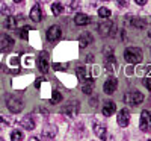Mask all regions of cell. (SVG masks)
Masks as SVG:
<instances>
[{
	"mask_svg": "<svg viewBox=\"0 0 151 141\" xmlns=\"http://www.w3.org/2000/svg\"><path fill=\"white\" fill-rule=\"evenodd\" d=\"M104 67H106V70L110 71V73L116 70L118 64H116V59H115V56H113L112 53H107V55L104 56Z\"/></svg>",
	"mask_w": 151,
	"mask_h": 141,
	"instance_id": "7c38bea8",
	"label": "cell"
},
{
	"mask_svg": "<svg viewBox=\"0 0 151 141\" xmlns=\"http://www.w3.org/2000/svg\"><path fill=\"white\" fill-rule=\"evenodd\" d=\"M148 36H150V38H151V31H150V32H148Z\"/></svg>",
	"mask_w": 151,
	"mask_h": 141,
	"instance_id": "74e56055",
	"label": "cell"
},
{
	"mask_svg": "<svg viewBox=\"0 0 151 141\" xmlns=\"http://www.w3.org/2000/svg\"><path fill=\"white\" fill-rule=\"evenodd\" d=\"M79 43H80V46L82 47H88L91 43H92V35L89 33V32H85V33H82L80 35V38H79Z\"/></svg>",
	"mask_w": 151,
	"mask_h": 141,
	"instance_id": "d6986e66",
	"label": "cell"
},
{
	"mask_svg": "<svg viewBox=\"0 0 151 141\" xmlns=\"http://www.w3.org/2000/svg\"><path fill=\"white\" fill-rule=\"evenodd\" d=\"M130 23H132V26H134V28H137V29H144V28L147 26V20L139 18V17H133V18L130 20Z\"/></svg>",
	"mask_w": 151,
	"mask_h": 141,
	"instance_id": "7402d4cb",
	"label": "cell"
},
{
	"mask_svg": "<svg viewBox=\"0 0 151 141\" xmlns=\"http://www.w3.org/2000/svg\"><path fill=\"white\" fill-rule=\"evenodd\" d=\"M42 17H44V14H42L41 6H40V5H35V6L32 8V11H30V18H32L33 21H41Z\"/></svg>",
	"mask_w": 151,
	"mask_h": 141,
	"instance_id": "ac0fdd59",
	"label": "cell"
},
{
	"mask_svg": "<svg viewBox=\"0 0 151 141\" xmlns=\"http://www.w3.org/2000/svg\"><path fill=\"white\" fill-rule=\"evenodd\" d=\"M6 106L12 114H18L23 111V102L17 99L15 96H8L6 97Z\"/></svg>",
	"mask_w": 151,
	"mask_h": 141,
	"instance_id": "7a4b0ae2",
	"label": "cell"
},
{
	"mask_svg": "<svg viewBox=\"0 0 151 141\" xmlns=\"http://www.w3.org/2000/svg\"><path fill=\"white\" fill-rule=\"evenodd\" d=\"M60 36H62V31H60L59 26H56V24H55V26L48 28V31H47V40L48 41L55 43V41L60 40Z\"/></svg>",
	"mask_w": 151,
	"mask_h": 141,
	"instance_id": "9c48e42d",
	"label": "cell"
},
{
	"mask_svg": "<svg viewBox=\"0 0 151 141\" xmlns=\"http://www.w3.org/2000/svg\"><path fill=\"white\" fill-rule=\"evenodd\" d=\"M29 31H32L29 26H26L24 29H21V32H20V36H21V38H27V32H29Z\"/></svg>",
	"mask_w": 151,
	"mask_h": 141,
	"instance_id": "f546056e",
	"label": "cell"
},
{
	"mask_svg": "<svg viewBox=\"0 0 151 141\" xmlns=\"http://www.w3.org/2000/svg\"><path fill=\"white\" fill-rule=\"evenodd\" d=\"M20 124L27 131H33L35 129V118L32 115H24V117L20 120Z\"/></svg>",
	"mask_w": 151,
	"mask_h": 141,
	"instance_id": "2e32d148",
	"label": "cell"
},
{
	"mask_svg": "<svg viewBox=\"0 0 151 141\" xmlns=\"http://www.w3.org/2000/svg\"><path fill=\"white\" fill-rule=\"evenodd\" d=\"M60 112L64 115H68V117H76L79 114V103L77 102H70L68 105L60 108Z\"/></svg>",
	"mask_w": 151,
	"mask_h": 141,
	"instance_id": "8992f818",
	"label": "cell"
},
{
	"mask_svg": "<svg viewBox=\"0 0 151 141\" xmlns=\"http://www.w3.org/2000/svg\"><path fill=\"white\" fill-rule=\"evenodd\" d=\"M76 73H77V78H79V81H85V79H86V67H83V65L77 67Z\"/></svg>",
	"mask_w": 151,
	"mask_h": 141,
	"instance_id": "cb8c5ba5",
	"label": "cell"
},
{
	"mask_svg": "<svg viewBox=\"0 0 151 141\" xmlns=\"http://www.w3.org/2000/svg\"><path fill=\"white\" fill-rule=\"evenodd\" d=\"M11 140H12V141H21V140H23V132L18 131V129L12 131V132H11Z\"/></svg>",
	"mask_w": 151,
	"mask_h": 141,
	"instance_id": "d4e9b609",
	"label": "cell"
},
{
	"mask_svg": "<svg viewBox=\"0 0 151 141\" xmlns=\"http://www.w3.org/2000/svg\"><path fill=\"white\" fill-rule=\"evenodd\" d=\"M124 59L127 61L129 64H139L142 62L144 56H142V50L139 47H127L124 52Z\"/></svg>",
	"mask_w": 151,
	"mask_h": 141,
	"instance_id": "6da1fadb",
	"label": "cell"
},
{
	"mask_svg": "<svg viewBox=\"0 0 151 141\" xmlns=\"http://www.w3.org/2000/svg\"><path fill=\"white\" fill-rule=\"evenodd\" d=\"M116 86H118V81H116V78H113V76H110V78L104 82V93L106 94H113L116 91Z\"/></svg>",
	"mask_w": 151,
	"mask_h": 141,
	"instance_id": "30bf717a",
	"label": "cell"
},
{
	"mask_svg": "<svg viewBox=\"0 0 151 141\" xmlns=\"http://www.w3.org/2000/svg\"><path fill=\"white\" fill-rule=\"evenodd\" d=\"M24 23V15H17V17H8L5 21V26L8 29H17L20 24Z\"/></svg>",
	"mask_w": 151,
	"mask_h": 141,
	"instance_id": "ba28073f",
	"label": "cell"
},
{
	"mask_svg": "<svg viewBox=\"0 0 151 141\" xmlns=\"http://www.w3.org/2000/svg\"><path fill=\"white\" fill-rule=\"evenodd\" d=\"M52 12H53V15H60L62 12H64V6H62V3L60 2H55L53 5H52Z\"/></svg>",
	"mask_w": 151,
	"mask_h": 141,
	"instance_id": "603a6c76",
	"label": "cell"
},
{
	"mask_svg": "<svg viewBox=\"0 0 151 141\" xmlns=\"http://www.w3.org/2000/svg\"><path fill=\"white\" fill-rule=\"evenodd\" d=\"M104 2H106V0H104Z\"/></svg>",
	"mask_w": 151,
	"mask_h": 141,
	"instance_id": "60d3db41",
	"label": "cell"
},
{
	"mask_svg": "<svg viewBox=\"0 0 151 141\" xmlns=\"http://www.w3.org/2000/svg\"><path fill=\"white\" fill-rule=\"evenodd\" d=\"M116 5L119 8H125V6H129V0H116Z\"/></svg>",
	"mask_w": 151,
	"mask_h": 141,
	"instance_id": "4dcf8cb0",
	"label": "cell"
},
{
	"mask_svg": "<svg viewBox=\"0 0 151 141\" xmlns=\"http://www.w3.org/2000/svg\"><path fill=\"white\" fill-rule=\"evenodd\" d=\"M74 23L77 24V26H85V24L89 23V17H88L86 14H82V12H79V14L74 17Z\"/></svg>",
	"mask_w": 151,
	"mask_h": 141,
	"instance_id": "ffe728a7",
	"label": "cell"
},
{
	"mask_svg": "<svg viewBox=\"0 0 151 141\" xmlns=\"http://www.w3.org/2000/svg\"><path fill=\"white\" fill-rule=\"evenodd\" d=\"M0 14H11V8L5 6V3L0 2Z\"/></svg>",
	"mask_w": 151,
	"mask_h": 141,
	"instance_id": "f1b7e54d",
	"label": "cell"
},
{
	"mask_svg": "<svg viewBox=\"0 0 151 141\" xmlns=\"http://www.w3.org/2000/svg\"><path fill=\"white\" fill-rule=\"evenodd\" d=\"M116 111V106L113 102H107V103L103 106V115H106V117H110V115Z\"/></svg>",
	"mask_w": 151,
	"mask_h": 141,
	"instance_id": "44dd1931",
	"label": "cell"
},
{
	"mask_svg": "<svg viewBox=\"0 0 151 141\" xmlns=\"http://www.w3.org/2000/svg\"><path fill=\"white\" fill-rule=\"evenodd\" d=\"M112 29H113V23H112V21H104V23H101V24H100V26H98L100 35H103V36H109V35H113Z\"/></svg>",
	"mask_w": 151,
	"mask_h": 141,
	"instance_id": "9a60e30c",
	"label": "cell"
},
{
	"mask_svg": "<svg viewBox=\"0 0 151 141\" xmlns=\"http://www.w3.org/2000/svg\"><path fill=\"white\" fill-rule=\"evenodd\" d=\"M124 102H125V103H129V105L137 106V105H141L144 102V94L134 89V91H130V93H127L124 96Z\"/></svg>",
	"mask_w": 151,
	"mask_h": 141,
	"instance_id": "3957f363",
	"label": "cell"
},
{
	"mask_svg": "<svg viewBox=\"0 0 151 141\" xmlns=\"http://www.w3.org/2000/svg\"><path fill=\"white\" fill-rule=\"evenodd\" d=\"M56 134H58V127L53 126V124H47L44 129H42V137H44L47 141L53 140V138L56 137Z\"/></svg>",
	"mask_w": 151,
	"mask_h": 141,
	"instance_id": "5bb4252c",
	"label": "cell"
},
{
	"mask_svg": "<svg viewBox=\"0 0 151 141\" xmlns=\"http://www.w3.org/2000/svg\"><path fill=\"white\" fill-rule=\"evenodd\" d=\"M14 2H15V3H21V2H23V0H14Z\"/></svg>",
	"mask_w": 151,
	"mask_h": 141,
	"instance_id": "8d00e7d4",
	"label": "cell"
},
{
	"mask_svg": "<svg viewBox=\"0 0 151 141\" xmlns=\"http://www.w3.org/2000/svg\"><path fill=\"white\" fill-rule=\"evenodd\" d=\"M144 85L147 86L148 91H151V78H145V79H144Z\"/></svg>",
	"mask_w": 151,
	"mask_h": 141,
	"instance_id": "1f68e13d",
	"label": "cell"
},
{
	"mask_svg": "<svg viewBox=\"0 0 151 141\" xmlns=\"http://www.w3.org/2000/svg\"><path fill=\"white\" fill-rule=\"evenodd\" d=\"M29 141H40V140H38L36 137H32V138H29Z\"/></svg>",
	"mask_w": 151,
	"mask_h": 141,
	"instance_id": "e575fe53",
	"label": "cell"
},
{
	"mask_svg": "<svg viewBox=\"0 0 151 141\" xmlns=\"http://www.w3.org/2000/svg\"><path fill=\"white\" fill-rule=\"evenodd\" d=\"M129 123H130V112H129V109L124 108L118 112V124L121 127H127Z\"/></svg>",
	"mask_w": 151,
	"mask_h": 141,
	"instance_id": "8fae6325",
	"label": "cell"
},
{
	"mask_svg": "<svg viewBox=\"0 0 151 141\" xmlns=\"http://www.w3.org/2000/svg\"><path fill=\"white\" fill-rule=\"evenodd\" d=\"M110 14H112V12H110V9H107V8H100V9H98V15L101 17V18H109Z\"/></svg>",
	"mask_w": 151,
	"mask_h": 141,
	"instance_id": "4316f807",
	"label": "cell"
},
{
	"mask_svg": "<svg viewBox=\"0 0 151 141\" xmlns=\"http://www.w3.org/2000/svg\"><path fill=\"white\" fill-rule=\"evenodd\" d=\"M38 67L42 73H47L50 68V62H48V55L47 53H41L38 56Z\"/></svg>",
	"mask_w": 151,
	"mask_h": 141,
	"instance_id": "4fadbf2b",
	"label": "cell"
},
{
	"mask_svg": "<svg viewBox=\"0 0 151 141\" xmlns=\"http://www.w3.org/2000/svg\"><path fill=\"white\" fill-rule=\"evenodd\" d=\"M139 126H141V131H144V132L151 131V111H142Z\"/></svg>",
	"mask_w": 151,
	"mask_h": 141,
	"instance_id": "52a82bcc",
	"label": "cell"
},
{
	"mask_svg": "<svg viewBox=\"0 0 151 141\" xmlns=\"http://www.w3.org/2000/svg\"><path fill=\"white\" fill-rule=\"evenodd\" d=\"M148 141H151V140H148Z\"/></svg>",
	"mask_w": 151,
	"mask_h": 141,
	"instance_id": "ab89813d",
	"label": "cell"
},
{
	"mask_svg": "<svg viewBox=\"0 0 151 141\" xmlns=\"http://www.w3.org/2000/svg\"><path fill=\"white\" fill-rule=\"evenodd\" d=\"M12 47H14V40L6 33H0V52H9Z\"/></svg>",
	"mask_w": 151,
	"mask_h": 141,
	"instance_id": "5b68a950",
	"label": "cell"
},
{
	"mask_svg": "<svg viewBox=\"0 0 151 141\" xmlns=\"http://www.w3.org/2000/svg\"><path fill=\"white\" fill-rule=\"evenodd\" d=\"M94 86H95V81L92 78H86L83 81V86H82V91L85 94H92L94 91Z\"/></svg>",
	"mask_w": 151,
	"mask_h": 141,
	"instance_id": "e0dca14e",
	"label": "cell"
},
{
	"mask_svg": "<svg viewBox=\"0 0 151 141\" xmlns=\"http://www.w3.org/2000/svg\"><path fill=\"white\" fill-rule=\"evenodd\" d=\"M60 100H62V94L55 89V91H53V97H52V100H50V103H52V105H56V103H59Z\"/></svg>",
	"mask_w": 151,
	"mask_h": 141,
	"instance_id": "484cf974",
	"label": "cell"
},
{
	"mask_svg": "<svg viewBox=\"0 0 151 141\" xmlns=\"http://www.w3.org/2000/svg\"><path fill=\"white\" fill-rule=\"evenodd\" d=\"M40 2H42V3H48L50 0H40Z\"/></svg>",
	"mask_w": 151,
	"mask_h": 141,
	"instance_id": "d590c367",
	"label": "cell"
},
{
	"mask_svg": "<svg viewBox=\"0 0 151 141\" xmlns=\"http://www.w3.org/2000/svg\"><path fill=\"white\" fill-rule=\"evenodd\" d=\"M53 68H55V70H60V68H64V67H62L60 64H55V65H53Z\"/></svg>",
	"mask_w": 151,
	"mask_h": 141,
	"instance_id": "836d02e7",
	"label": "cell"
},
{
	"mask_svg": "<svg viewBox=\"0 0 151 141\" xmlns=\"http://www.w3.org/2000/svg\"><path fill=\"white\" fill-rule=\"evenodd\" d=\"M134 2H136L137 5H145V3H147V0H134Z\"/></svg>",
	"mask_w": 151,
	"mask_h": 141,
	"instance_id": "d6a6232c",
	"label": "cell"
},
{
	"mask_svg": "<svg viewBox=\"0 0 151 141\" xmlns=\"http://www.w3.org/2000/svg\"><path fill=\"white\" fill-rule=\"evenodd\" d=\"M80 6V0H68V9L70 11H76Z\"/></svg>",
	"mask_w": 151,
	"mask_h": 141,
	"instance_id": "83f0119b",
	"label": "cell"
},
{
	"mask_svg": "<svg viewBox=\"0 0 151 141\" xmlns=\"http://www.w3.org/2000/svg\"><path fill=\"white\" fill-rule=\"evenodd\" d=\"M0 141H5V140H3V138H0Z\"/></svg>",
	"mask_w": 151,
	"mask_h": 141,
	"instance_id": "f35d334b",
	"label": "cell"
},
{
	"mask_svg": "<svg viewBox=\"0 0 151 141\" xmlns=\"http://www.w3.org/2000/svg\"><path fill=\"white\" fill-rule=\"evenodd\" d=\"M94 132H95V135L100 140H103V141H112V138H109V135H107V127L103 123L94 121Z\"/></svg>",
	"mask_w": 151,
	"mask_h": 141,
	"instance_id": "277c9868",
	"label": "cell"
}]
</instances>
